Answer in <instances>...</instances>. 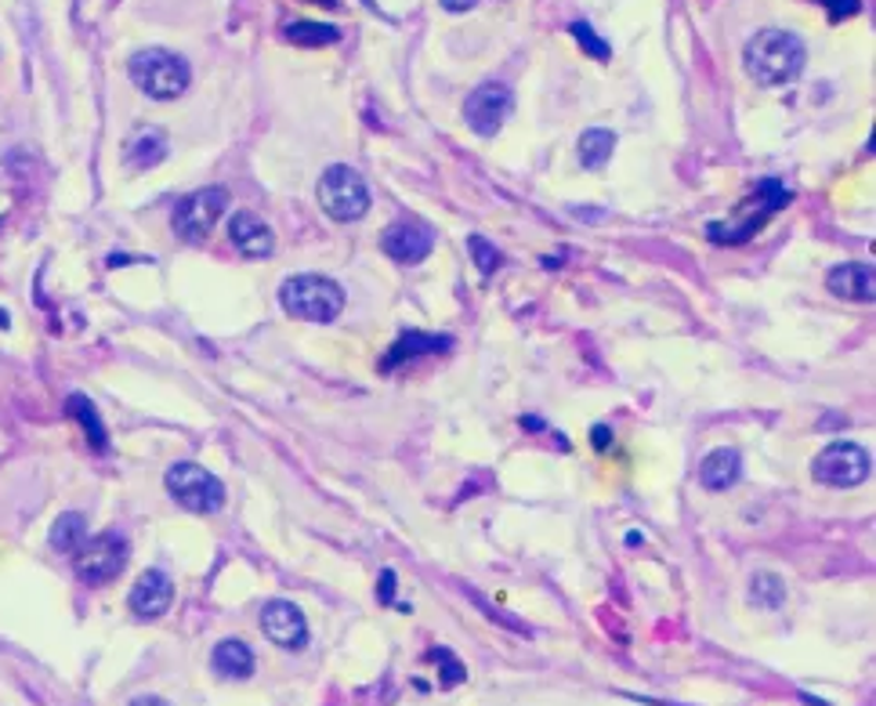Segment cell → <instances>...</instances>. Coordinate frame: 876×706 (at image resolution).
<instances>
[{
  "instance_id": "cell-28",
  "label": "cell",
  "mask_w": 876,
  "mask_h": 706,
  "mask_svg": "<svg viewBox=\"0 0 876 706\" xmlns=\"http://www.w3.org/2000/svg\"><path fill=\"white\" fill-rule=\"evenodd\" d=\"M818 4L826 8V15L833 22H844V19L859 15V11H862V0H818Z\"/></svg>"
},
{
  "instance_id": "cell-14",
  "label": "cell",
  "mask_w": 876,
  "mask_h": 706,
  "mask_svg": "<svg viewBox=\"0 0 876 706\" xmlns=\"http://www.w3.org/2000/svg\"><path fill=\"white\" fill-rule=\"evenodd\" d=\"M170 601H175V584H170V576L164 573V569H145V573L139 576V584L131 587L128 606L139 620H159L170 609Z\"/></svg>"
},
{
  "instance_id": "cell-15",
  "label": "cell",
  "mask_w": 876,
  "mask_h": 706,
  "mask_svg": "<svg viewBox=\"0 0 876 706\" xmlns=\"http://www.w3.org/2000/svg\"><path fill=\"white\" fill-rule=\"evenodd\" d=\"M229 239L239 254L247 258H268L276 250V232L268 229L265 218H257L254 211H236L229 218Z\"/></svg>"
},
{
  "instance_id": "cell-29",
  "label": "cell",
  "mask_w": 876,
  "mask_h": 706,
  "mask_svg": "<svg viewBox=\"0 0 876 706\" xmlns=\"http://www.w3.org/2000/svg\"><path fill=\"white\" fill-rule=\"evenodd\" d=\"M395 573L392 569H381V579H377V598H381V606H392L395 601Z\"/></svg>"
},
{
  "instance_id": "cell-3",
  "label": "cell",
  "mask_w": 876,
  "mask_h": 706,
  "mask_svg": "<svg viewBox=\"0 0 876 706\" xmlns=\"http://www.w3.org/2000/svg\"><path fill=\"white\" fill-rule=\"evenodd\" d=\"M131 84L153 101H175L189 91L192 70L178 51L167 48H142L128 59Z\"/></svg>"
},
{
  "instance_id": "cell-8",
  "label": "cell",
  "mask_w": 876,
  "mask_h": 706,
  "mask_svg": "<svg viewBox=\"0 0 876 706\" xmlns=\"http://www.w3.org/2000/svg\"><path fill=\"white\" fill-rule=\"evenodd\" d=\"M229 189L225 186H207V189H196L189 192L185 200H178L175 214H170V225H175L178 239H185V243H203L214 225L225 218V211H229Z\"/></svg>"
},
{
  "instance_id": "cell-12",
  "label": "cell",
  "mask_w": 876,
  "mask_h": 706,
  "mask_svg": "<svg viewBox=\"0 0 876 706\" xmlns=\"http://www.w3.org/2000/svg\"><path fill=\"white\" fill-rule=\"evenodd\" d=\"M381 250L388 254L395 265H420L431 250H435V239L417 222H395L381 232Z\"/></svg>"
},
{
  "instance_id": "cell-32",
  "label": "cell",
  "mask_w": 876,
  "mask_h": 706,
  "mask_svg": "<svg viewBox=\"0 0 876 706\" xmlns=\"http://www.w3.org/2000/svg\"><path fill=\"white\" fill-rule=\"evenodd\" d=\"M128 706H170L164 696H139V699H131Z\"/></svg>"
},
{
  "instance_id": "cell-10",
  "label": "cell",
  "mask_w": 876,
  "mask_h": 706,
  "mask_svg": "<svg viewBox=\"0 0 876 706\" xmlns=\"http://www.w3.org/2000/svg\"><path fill=\"white\" fill-rule=\"evenodd\" d=\"M511 109H515L511 87L493 80V84L475 87L468 95V101H464V120H468V128L478 139H493V134L504 128V120L511 117Z\"/></svg>"
},
{
  "instance_id": "cell-1",
  "label": "cell",
  "mask_w": 876,
  "mask_h": 706,
  "mask_svg": "<svg viewBox=\"0 0 876 706\" xmlns=\"http://www.w3.org/2000/svg\"><path fill=\"white\" fill-rule=\"evenodd\" d=\"M807 62V44L790 29H760L749 37L743 51L746 73L760 87H787L801 76Z\"/></svg>"
},
{
  "instance_id": "cell-16",
  "label": "cell",
  "mask_w": 876,
  "mask_h": 706,
  "mask_svg": "<svg viewBox=\"0 0 876 706\" xmlns=\"http://www.w3.org/2000/svg\"><path fill=\"white\" fill-rule=\"evenodd\" d=\"M826 290L833 298L844 301H873L876 294V279H873V265H862V261H848V265H833L826 276Z\"/></svg>"
},
{
  "instance_id": "cell-35",
  "label": "cell",
  "mask_w": 876,
  "mask_h": 706,
  "mask_svg": "<svg viewBox=\"0 0 876 706\" xmlns=\"http://www.w3.org/2000/svg\"><path fill=\"white\" fill-rule=\"evenodd\" d=\"M315 4H323V8H334V4H337V0H315Z\"/></svg>"
},
{
  "instance_id": "cell-11",
  "label": "cell",
  "mask_w": 876,
  "mask_h": 706,
  "mask_svg": "<svg viewBox=\"0 0 876 706\" xmlns=\"http://www.w3.org/2000/svg\"><path fill=\"white\" fill-rule=\"evenodd\" d=\"M261 631L272 645L287 648V653H298V648L309 645V620H304V612L293 606V601H268L265 609H261Z\"/></svg>"
},
{
  "instance_id": "cell-4",
  "label": "cell",
  "mask_w": 876,
  "mask_h": 706,
  "mask_svg": "<svg viewBox=\"0 0 876 706\" xmlns=\"http://www.w3.org/2000/svg\"><path fill=\"white\" fill-rule=\"evenodd\" d=\"M279 304L290 319H301V323H334L345 312V290L329 276L301 272V276L279 283Z\"/></svg>"
},
{
  "instance_id": "cell-26",
  "label": "cell",
  "mask_w": 876,
  "mask_h": 706,
  "mask_svg": "<svg viewBox=\"0 0 876 706\" xmlns=\"http://www.w3.org/2000/svg\"><path fill=\"white\" fill-rule=\"evenodd\" d=\"M428 659H431V663H439V681H442V689H453V685H460V681L468 678V670H464V663L449 653V648H431Z\"/></svg>"
},
{
  "instance_id": "cell-22",
  "label": "cell",
  "mask_w": 876,
  "mask_h": 706,
  "mask_svg": "<svg viewBox=\"0 0 876 706\" xmlns=\"http://www.w3.org/2000/svg\"><path fill=\"white\" fill-rule=\"evenodd\" d=\"M283 37L298 48H329V44L340 40V29L329 26V22H312V19H298L290 26H283Z\"/></svg>"
},
{
  "instance_id": "cell-17",
  "label": "cell",
  "mask_w": 876,
  "mask_h": 706,
  "mask_svg": "<svg viewBox=\"0 0 876 706\" xmlns=\"http://www.w3.org/2000/svg\"><path fill=\"white\" fill-rule=\"evenodd\" d=\"M167 153H170L167 134L159 128H149V123L134 128L131 139L123 142V164H128L131 170H153L156 164H164Z\"/></svg>"
},
{
  "instance_id": "cell-5",
  "label": "cell",
  "mask_w": 876,
  "mask_h": 706,
  "mask_svg": "<svg viewBox=\"0 0 876 706\" xmlns=\"http://www.w3.org/2000/svg\"><path fill=\"white\" fill-rule=\"evenodd\" d=\"M315 196H319V207L329 222H340V225H351V222H362L370 211V186L367 178L359 175L356 167L348 164H334L323 170V178H319L315 186Z\"/></svg>"
},
{
  "instance_id": "cell-20",
  "label": "cell",
  "mask_w": 876,
  "mask_h": 706,
  "mask_svg": "<svg viewBox=\"0 0 876 706\" xmlns=\"http://www.w3.org/2000/svg\"><path fill=\"white\" fill-rule=\"evenodd\" d=\"M65 414H70L80 428H84V442L95 453H106L109 450V435H106V424H101L95 403H91L87 395H70V403H65Z\"/></svg>"
},
{
  "instance_id": "cell-13",
  "label": "cell",
  "mask_w": 876,
  "mask_h": 706,
  "mask_svg": "<svg viewBox=\"0 0 876 706\" xmlns=\"http://www.w3.org/2000/svg\"><path fill=\"white\" fill-rule=\"evenodd\" d=\"M453 337L446 334H424V330H403L395 345L384 351L381 359V373H395L398 367H409V362L424 359V356H439V351H449Z\"/></svg>"
},
{
  "instance_id": "cell-30",
  "label": "cell",
  "mask_w": 876,
  "mask_h": 706,
  "mask_svg": "<svg viewBox=\"0 0 876 706\" xmlns=\"http://www.w3.org/2000/svg\"><path fill=\"white\" fill-rule=\"evenodd\" d=\"M590 446H595L598 453L612 450V428L609 424H595V428H590Z\"/></svg>"
},
{
  "instance_id": "cell-31",
  "label": "cell",
  "mask_w": 876,
  "mask_h": 706,
  "mask_svg": "<svg viewBox=\"0 0 876 706\" xmlns=\"http://www.w3.org/2000/svg\"><path fill=\"white\" fill-rule=\"evenodd\" d=\"M439 4L446 11H453V15H460V11H471L478 0H439Z\"/></svg>"
},
{
  "instance_id": "cell-6",
  "label": "cell",
  "mask_w": 876,
  "mask_h": 706,
  "mask_svg": "<svg viewBox=\"0 0 876 706\" xmlns=\"http://www.w3.org/2000/svg\"><path fill=\"white\" fill-rule=\"evenodd\" d=\"M164 489L178 507L192 511V515H218V511L225 507L221 478L203 468V464H192V460L170 464L167 475H164Z\"/></svg>"
},
{
  "instance_id": "cell-9",
  "label": "cell",
  "mask_w": 876,
  "mask_h": 706,
  "mask_svg": "<svg viewBox=\"0 0 876 706\" xmlns=\"http://www.w3.org/2000/svg\"><path fill=\"white\" fill-rule=\"evenodd\" d=\"M812 475L818 486H829V489H851V486H862L866 478L873 475V457L866 446H859V442H829V446L818 450V457L812 460Z\"/></svg>"
},
{
  "instance_id": "cell-18",
  "label": "cell",
  "mask_w": 876,
  "mask_h": 706,
  "mask_svg": "<svg viewBox=\"0 0 876 706\" xmlns=\"http://www.w3.org/2000/svg\"><path fill=\"white\" fill-rule=\"evenodd\" d=\"M739 478H743V457H739L735 446H717L699 464V486L710 489V493H724Z\"/></svg>"
},
{
  "instance_id": "cell-2",
  "label": "cell",
  "mask_w": 876,
  "mask_h": 706,
  "mask_svg": "<svg viewBox=\"0 0 876 706\" xmlns=\"http://www.w3.org/2000/svg\"><path fill=\"white\" fill-rule=\"evenodd\" d=\"M793 203V189L787 186V181H779V178H760L757 181V189H754V200L743 203L732 218H724V222H713L707 225V236L713 239V243H721V247H739V243H749L765 225L776 218L779 211H787Z\"/></svg>"
},
{
  "instance_id": "cell-19",
  "label": "cell",
  "mask_w": 876,
  "mask_h": 706,
  "mask_svg": "<svg viewBox=\"0 0 876 706\" xmlns=\"http://www.w3.org/2000/svg\"><path fill=\"white\" fill-rule=\"evenodd\" d=\"M211 667H214V674H218V678L243 681V678L254 674V653H250V645L239 642V637H225V642L214 645Z\"/></svg>"
},
{
  "instance_id": "cell-24",
  "label": "cell",
  "mask_w": 876,
  "mask_h": 706,
  "mask_svg": "<svg viewBox=\"0 0 876 706\" xmlns=\"http://www.w3.org/2000/svg\"><path fill=\"white\" fill-rule=\"evenodd\" d=\"M749 601H754L757 609H782V601H787V584L776 576V573H757L749 579Z\"/></svg>"
},
{
  "instance_id": "cell-27",
  "label": "cell",
  "mask_w": 876,
  "mask_h": 706,
  "mask_svg": "<svg viewBox=\"0 0 876 706\" xmlns=\"http://www.w3.org/2000/svg\"><path fill=\"white\" fill-rule=\"evenodd\" d=\"M468 250H471V258H475V265L482 276H493V272L504 265V254H500L485 236H468Z\"/></svg>"
},
{
  "instance_id": "cell-7",
  "label": "cell",
  "mask_w": 876,
  "mask_h": 706,
  "mask_svg": "<svg viewBox=\"0 0 876 706\" xmlns=\"http://www.w3.org/2000/svg\"><path fill=\"white\" fill-rule=\"evenodd\" d=\"M131 558V543L123 533L109 529V533H98V537H91L80 543V551L73 554V569L80 576V584L87 587H106L109 579H117L123 573V565H128Z\"/></svg>"
},
{
  "instance_id": "cell-23",
  "label": "cell",
  "mask_w": 876,
  "mask_h": 706,
  "mask_svg": "<svg viewBox=\"0 0 876 706\" xmlns=\"http://www.w3.org/2000/svg\"><path fill=\"white\" fill-rule=\"evenodd\" d=\"M51 548L59 554H76L80 543L87 540V518L80 515V511H65L51 522Z\"/></svg>"
},
{
  "instance_id": "cell-21",
  "label": "cell",
  "mask_w": 876,
  "mask_h": 706,
  "mask_svg": "<svg viewBox=\"0 0 876 706\" xmlns=\"http://www.w3.org/2000/svg\"><path fill=\"white\" fill-rule=\"evenodd\" d=\"M612 153H616V134H612L609 128H587L584 134H579V142H576L579 167L601 170L612 159Z\"/></svg>"
},
{
  "instance_id": "cell-25",
  "label": "cell",
  "mask_w": 876,
  "mask_h": 706,
  "mask_svg": "<svg viewBox=\"0 0 876 706\" xmlns=\"http://www.w3.org/2000/svg\"><path fill=\"white\" fill-rule=\"evenodd\" d=\"M568 33H573V40L590 55V59H598V62H609L612 59V48L605 44V37H598V29L590 26L587 19H576L573 26H568Z\"/></svg>"
},
{
  "instance_id": "cell-34",
  "label": "cell",
  "mask_w": 876,
  "mask_h": 706,
  "mask_svg": "<svg viewBox=\"0 0 876 706\" xmlns=\"http://www.w3.org/2000/svg\"><path fill=\"white\" fill-rule=\"evenodd\" d=\"M0 330H8V312L0 309Z\"/></svg>"
},
{
  "instance_id": "cell-33",
  "label": "cell",
  "mask_w": 876,
  "mask_h": 706,
  "mask_svg": "<svg viewBox=\"0 0 876 706\" xmlns=\"http://www.w3.org/2000/svg\"><path fill=\"white\" fill-rule=\"evenodd\" d=\"M521 428H526V431H540V428H548V424H543L540 417H521Z\"/></svg>"
}]
</instances>
